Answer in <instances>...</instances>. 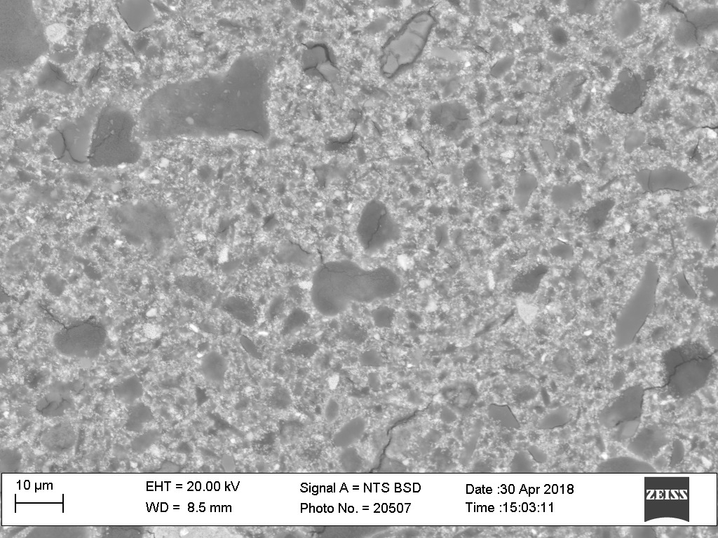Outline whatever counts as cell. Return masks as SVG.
Returning <instances> with one entry per match:
<instances>
[{"mask_svg":"<svg viewBox=\"0 0 718 538\" xmlns=\"http://www.w3.org/2000/svg\"><path fill=\"white\" fill-rule=\"evenodd\" d=\"M401 286L398 276L387 267L366 269L349 260L326 262L316 270L311 299L322 315L336 316L353 303H369L391 297Z\"/></svg>","mask_w":718,"mask_h":538,"instance_id":"1","label":"cell"},{"mask_svg":"<svg viewBox=\"0 0 718 538\" xmlns=\"http://www.w3.org/2000/svg\"><path fill=\"white\" fill-rule=\"evenodd\" d=\"M46 29L29 0H0V70H20L48 52Z\"/></svg>","mask_w":718,"mask_h":538,"instance_id":"2","label":"cell"},{"mask_svg":"<svg viewBox=\"0 0 718 538\" xmlns=\"http://www.w3.org/2000/svg\"><path fill=\"white\" fill-rule=\"evenodd\" d=\"M135 120L125 108L102 106L93 134L88 164L96 168L116 167L137 163L142 148L135 138Z\"/></svg>","mask_w":718,"mask_h":538,"instance_id":"3","label":"cell"},{"mask_svg":"<svg viewBox=\"0 0 718 538\" xmlns=\"http://www.w3.org/2000/svg\"><path fill=\"white\" fill-rule=\"evenodd\" d=\"M436 23L431 8L419 11L410 17L384 43L381 50L379 69L390 79L412 66L420 57Z\"/></svg>","mask_w":718,"mask_h":538,"instance_id":"4","label":"cell"},{"mask_svg":"<svg viewBox=\"0 0 718 538\" xmlns=\"http://www.w3.org/2000/svg\"><path fill=\"white\" fill-rule=\"evenodd\" d=\"M662 363L667 386L684 397L702 387L714 367V357L703 343L690 341L665 351Z\"/></svg>","mask_w":718,"mask_h":538,"instance_id":"5","label":"cell"},{"mask_svg":"<svg viewBox=\"0 0 718 538\" xmlns=\"http://www.w3.org/2000/svg\"><path fill=\"white\" fill-rule=\"evenodd\" d=\"M163 209L148 200L123 202L109 212L113 225L130 244L154 247L170 235L171 226Z\"/></svg>","mask_w":718,"mask_h":538,"instance_id":"6","label":"cell"},{"mask_svg":"<svg viewBox=\"0 0 718 538\" xmlns=\"http://www.w3.org/2000/svg\"><path fill=\"white\" fill-rule=\"evenodd\" d=\"M660 280L657 263L648 261L642 275L618 316L614 328V345L618 350L630 347L636 340L650 315L656 300Z\"/></svg>","mask_w":718,"mask_h":538,"instance_id":"7","label":"cell"},{"mask_svg":"<svg viewBox=\"0 0 718 538\" xmlns=\"http://www.w3.org/2000/svg\"><path fill=\"white\" fill-rule=\"evenodd\" d=\"M102 106L93 104L77 118L64 119L48 134L46 144L55 160L62 164H88L92 137Z\"/></svg>","mask_w":718,"mask_h":538,"instance_id":"8","label":"cell"},{"mask_svg":"<svg viewBox=\"0 0 718 538\" xmlns=\"http://www.w3.org/2000/svg\"><path fill=\"white\" fill-rule=\"evenodd\" d=\"M358 242L365 252H379L398 241L402 235L400 224L386 205L377 199L363 207L356 226Z\"/></svg>","mask_w":718,"mask_h":538,"instance_id":"9","label":"cell"},{"mask_svg":"<svg viewBox=\"0 0 718 538\" xmlns=\"http://www.w3.org/2000/svg\"><path fill=\"white\" fill-rule=\"evenodd\" d=\"M106 338V330L100 323L82 320L57 331L53 343L56 351L64 357L93 359L100 355Z\"/></svg>","mask_w":718,"mask_h":538,"instance_id":"10","label":"cell"},{"mask_svg":"<svg viewBox=\"0 0 718 538\" xmlns=\"http://www.w3.org/2000/svg\"><path fill=\"white\" fill-rule=\"evenodd\" d=\"M718 8L717 6L697 7L684 12L674 31L675 44L684 50L695 48L705 36L717 31Z\"/></svg>","mask_w":718,"mask_h":538,"instance_id":"11","label":"cell"},{"mask_svg":"<svg viewBox=\"0 0 718 538\" xmlns=\"http://www.w3.org/2000/svg\"><path fill=\"white\" fill-rule=\"evenodd\" d=\"M301 64L305 74L323 80L332 87L336 95L341 92V71L332 50L325 43L311 42L305 45Z\"/></svg>","mask_w":718,"mask_h":538,"instance_id":"12","label":"cell"},{"mask_svg":"<svg viewBox=\"0 0 718 538\" xmlns=\"http://www.w3.org/2000/svg\"><path fill=\"white\" fill-rule=\"evenodd\" d=\"M647 81L638 73L628 68L621 69L617 83L607 95V102L614 111L623 114H632L642 105Z\"/></svg>","mask_w":718,"mask_h":538,"instance_id":"13","label":"cell"},{"mask_svg":"<svg viewBox=\"0 0 718 538\" xmlns=\"http://www.w3.org/2000/svg\"><path fill=\"white\" fill-rule=\"evenodd\" d=\"M429 121L451 140L460 139L473 127L470 110L459 100L444 101L431 106Z\"/></svg>","mask_w":718,"mask_h":538,"instance_id":"14","label":"cell"},{"mask_svg":"<svg viewBox=\"0 0 718 538\" xmlns=\"http://www.w3.org/2000/svg\"><path fill=\"white\" fill-rule=\"evenodd\" d=\"M635 179L643 193L664 190L682 192L698 186L686 172L671 165L636 170Z\"/></svg>","mask_w":718,"mask_h":538,"instance_id":"15","label":"cell"},{"mask_svg":"<svg viewBox=\"0 0 718 538\" xmlns=\"http://www.w3.org/2000/svg\"><path fill=\"white\" fill-rule=\"evenodd\" d=\"M116 7L120 17L134 32L148 28L156 21L154 9L148 1H119L116 3Z\"/></svg>","mask_w":718,"mask_h":538,"instance_id":"16","label":"cell"},{"mask_svg":"<svg viewBox=\"0 0 718 538\" xmlns=\"http://www.w3.org/2000/svg\"><path fill=\"white\" fill-rule=\"evenodd\" d=\"M642 23L640 5L635 1H621L612 15V30L619 39H626L635 34Z\"/></svg>","mask_w":718,"mask_h":538,"instance_id":"17","label":"cell"},{"mask_svg":"<svg viewBox=\"0 0 718 538\" xmlns=\"http://www.w3.org/2000/svg\"><path fill=\"white\" fill-rule=\"evenodd\" d=\"M37 89L60 95L72 94L77 85L68 78L65 71L55 62L48 61L38 74L36 81Z\"/></svg>","mask_w":718,"mask_h":538,"instance_id":"18","label":"cell"},{"mask_svg":"<svg viewBox=\"0 0 718 538\" xmlns=\"http://www.w3.org/2000/svg\"><path fill=\"white\" fill-rule=\"evenodd\" d=\"M684 226L686 233L703 249H708L712 246L717 229L716 219L690 215L684 218Z\"/></svg>","mask_w":718,"mask_h":538,"instance_id":"19","label":"cell"},{"mask_svg":"<svg viewBox=\"0 0 718 538\" xmlns=\"http://www.w3.org/2000/svg\"><path fill=\"white\" fill-rule=\"evenodd\" d=\"M222 310L231 317L246 326L255 325L258 312L255 303L248 297L231 296L227 297L222 304Z\"/></svg>","mask_w":718,"mask_h":538,"instance_id":"20","label":"cell"},{"mask_svg":"<svg viewBox=\"0 0 718 538\" xmlns=\"http://www.w3.org/2000/svg\"><path fill=\"white\" fill-rule=\"evenodd\" d=\"M112 35V29L107 22H98L91 25L86 30L83 40L81 54L89 56L102 52Z\"/></svg>","mask_w":718,"mask_h":538,"instance_id":"21","label":"cell"},{"mask_svg":"<svg viewBox=\"0 0 718 538\" xmlns=\"http://www.w3.org/2000/svg\"><path fill=\"white\" fill-rule=\"evenodd\" d=\"M175 284L184 294L203 303L211 301L217 293L214 284L197 276L179 277Z\"/></svg>","mask_w":718,"mask_h":538,"instance_id":"22","label":"cell"},{"mask_svg":"<svg viewBox=\"0 0 718 538\" xmlns=\"http://www.w3.org/2000/svg\"><path fill=\"white\" fill-rule=\"evenodd\" d=\"M583 198V185L578 181L555 185L550 192L554 206L565 212L582 201Z\"/></svg>","mask_w":718,"mask_h":538,"instance_id":"23","label":"cell"},{"mask_svg":"<svg viewBox=\"0 0 718 538\" xmlns=\"http://www.w3.org/2000/svg\"><path fill=\"white\" fill-rule=\"evenodd\" d=\"M616 204L614 198L607 197L597 201L586 209L583 214V221L590 233H597L605 226Z\"/></svg>","mask_w":718,"mask_h":538,"instance_id":"24","label":"cell"},{"mask_svg":"<svg viewBox=\"0 0 718 538\" xmlns=\"http://www.w3.org/2000/svg\"><path fill=\"white\" fill-rule=\"evenodd\" d=\"M538 187L537 177L527 171H522L513 188V202L515 207L521 211L524 210Z\"/></svg>","mask_w":718,"mask_h":538,"instance_id":"25","label":"cell"},{"mask_svg":"<svg viewBox=\"0 0 718 538\" xmlns=\"http://www.w3.org/2000/svg\"><path fill=\"white\" fill-rule=\"evenodd\" d=\"M463 175L467 184L472 188L489 191L492 188L489 174L476 160H470L465 165Z\"/></svg>","mask_w":718,"mask_h":538,"instance_id":"26","label":"cell"},{"mask_svg":"<svg viewBox=\"0 0 718 538\" xmlns=\"http://www.w3.org/2000/svg\"><path fill=\"white\" fill-rule=\"evenodd\" d=\"M201 368L203 374L210 379L222 380L227 369V361L222 354L212 351L202 359Z\"/></svg>","mask_w":718,"mask_h":538,"instance_id":"27","label":"cell"},{"mask_svg":"<svg viewBox=\"0 0 718 538\" xmlns=\"http://www.w3.org/2000/svg\"><path fill=\"white\" fill-rule=\"evenodd\" d=\"M308 313L300 308L293 310L285 319L281 329L282 335L292 333L304 326L309 320Z\"/></svg>","mask_w":718,"mask_h":538,"instance_id":"28","label":"cell"},{"mask_svg":"<svg viewBox=\"0 0 718 538\" xmlns=\"http://www.w3.org/2000/svg\"><path fill=\"white\" fill-rule=\"evenodd\" d=\"M646 134L644 131L639 128H632L626 133L624 142V151L630 154L640 148L646 142Z\"/></svg>","mask_w":718,"mask_h":538,"instance_id":"29","label":"cell"},{"mask_svg":"<svg viewBox=\"0 0 718 538\" xmlns=\"http://www.w3.org/2000/svg\"><path fill=\"white\" fill-rule=\"evenodd\" d=\"M571 14L596 15L598 12V2L596 1H568L567 2Z\"/></svg>","mask_w":718,"mask_h":538,"instance_id":"30","label":"cell"},{"mask_svg":"<svg viewBox=\"0 0 718 538\" xmlns=\"http://www.w3.org/2000/svg\"><path fill=\"white\" fill-rule=\"evenodd\" d=\"M116 394L125 399H132L140 394L141 386L135 377H132L116 388Z\"/></svg>","mask_w":718,"mask_h":538,"instance_id":"31","label":"cell"},{"mask_svg":"<svg viewBox=\"0 0 718 538\" xmlns=\"http://www.w3.org/2000/svg\"><path fill=\"white\" fill-rule=\"evenodd\" d=\"M372 318L376 326L381 328L388 327L393 322L394 311L387 306H381L372 312Z\"/></svg>","mask_w":718,"mask_h":538,"instance_id":"32","label":"cell"},{"mask_svg":"<svg viewBox=\"0 0 718 538\" xmlns=\"http://www.w3.org/2000/svg\"><path fill=\"white\" fill-rule=\"evenodd\" d=\"M316 350L317 346L314 343L302 340L292 345L287 352L296 356L309 357L316 352Z\"/></svg>","mask_w":718,"mask_h":538,"instance_id":"33","label":"cell"},{"mask_svg":"<svg viewBox=\"0 0 718 538\" xmlns=\"http://www.w3.org/2000/svg\"><path fill=\"white\" fill-rule=\"evenodd\" d=\"M513 62L514 57L513 56H506L496 62L492 68L490 74L494 77H500L510 69Z\"/></svg>","mask_w":718,"mask_h":538,"instance_id":"34","label":"cell"},{"mask_svg":"<svg viewBox=\"0 0 718 538\" xmlns=\"http://www.w3.org/2000/svg\"><path fill=\"white\" fill-rule=\"evenodd\" d=\"M360 361L365 366H377L383 364V358L377 350H370L360 355Z\"/></svg>","mask_w":718,"mask_h":538,"instance_id":"35","label":"cell"},{"mask_svg":"<svg viewBox=\"0 0 718 538\" xmlns=\"http://www.w3.org/2000/svg\"><path fill=\"white\" fill-rule=\"evenodd\" d=\"M240 344L243 350L250 356L257 359H262V354L257 346L248 336L244 335L241 336L240 338Z\"/></svg>","mask_w":718,"mask_h":538,"instance_id":"36","label":"cell"},{"mask_svg":"<svg viewBox=\"0 0 718 538\" xmlns=\"http://www.w3.org/2000/svg\"><path fill=\"white\" fill-rule=\"evenodd\" d=\"M66 29L63 25L57 23L50 25L46 29V35L48 41H56L65 34Z\"/></svg>","mask_w":718,"mask_h":538,"instance_id":"37","label":"cell"},{"mask_svg":"<svg viewBox=\"0 0 718 538\" xmlns=\"http://www.w3.org/2000/svg\"><path fill=\"white\" fill-rule=\"evenodd\" d=\"M552 253L564 259H571L574 257V248L567 243H560L552 249Z\"/></svg>","mask_w":718,"mask_h":538,"instance_id":"38","label":"cell"},{"mask_svg":"<svg viewBox=\"0 0 718 538\" xmlns=\"http://www.w3.org/2000/svg\"><path fill=\"white\" fill-rule=\"evenodd\" d=\"M704 275L707 280V285L711 290L717 291V267L707 266L704 268Z\"/></svg>","mask_w":718,"mask_h":538,"instance_id":"39","label":"cell"},{"mask_svg":"<svg viewBox=\"0 0 718 538\" xmlns=\"http://www.w3.org/2000/svg\"><path fill=\"white\" fill-rule=\"evenodd\" d=\"M75 55H76L74 51L62 50L53 53L51 56H50V61L53 62L67 63L72 61Z\"/></svg>","mask_w":718,"mask_h":538,"instance_id":"40","label":"cell"},{"mask_svg":"<svg viewBox=\"0 0 718 538\" xmlns=\"http://www.w3.org/2000/svg\"><path fill=\"white\" fill-rule=\"evenodd\" d=\"M592 145L599 152H604L611 146V141L608 136L600 134L594 139Z\"/></svg>","mask_w":718,"mask_h":538,"instance_id":"41","label":"cell"},{"mask_svg":"<svg viewBox=\"0 0 718 538\" xmlns=\"http://www.w3.org/2000/svg\"><path fill=\"white\" fill-rule=\"evenodd\" d=\"M283 307V298H280V297L276 298L273 301L271 305H270V308H269V318L271 319H273L274 318H276V316L278 315H279V313L280 312Z\"/></svg>","mask_w":718,"mask_h":538,"instance_id":"42","label":"cell"},{"mask_svg":"<svg viewBox=\"0 0 718 538\" xmlns=\"http://www.w3.org/2000/svg\"><path fill=\"white\" fill-rule=\"evenodd\" d=\"M551 36L553 41L557 45L563 44L567 40L564 31L560 27H554L552 30Z\"/></svg>","mask_w":718,"mask_h":538,"instance_id":"43","label":"cell"},{"mask_svg":"<svg viewBox=\"0 0 718 538\" xmlns=\"http://www.w3.org/2000/svg\"><path fill=\"white\" fill-rule=\"evenodd\" d=\"M578 145H577V144L575 143V142L572 143L569 146V150H568V153H569V156H568L569 157L568 158L569 159L573 160L578 159V158L580 156V150H579V148H578Z\"/></svg>","mask_w":718,"mask_h":538,"instance_id":"44","label":"cell"}]
</instances>
